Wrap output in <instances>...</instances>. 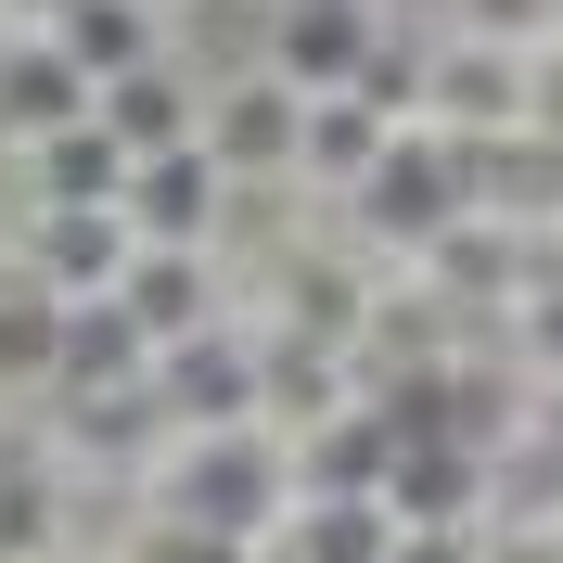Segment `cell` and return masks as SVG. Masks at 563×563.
Returning a JSON list of instances; mask_svg holds the SVG:
<instances>
[{
  "mask_svg": "<svg viewBox=\"0 0 563 563\" xmlns=\"http://www.w3.org/2000/svg\"><path fill=\"white\" fill-rule=\"evenodd\" d=\"M77 115H90V77H77L38 26H13L0 38V154H26V141L77 129Z\"/></svg>",
  "mask_w": 563,
  "mask_h": 563,
  "instance_id": "3957f363",
  "label": "cell"
},
{
  "mask_svg": "<svg viewBox=\"0 0 563 563\" xmlns=\"http://www.w3.org/2000/svg\"><path fill=\"white\" fill-rule=\"evenodd\" d=\"M192 103H206V77L154 52V65H129V77H103V90H90V129L141 167V154H179V141H192Z\"/></svg>",
  "mask_w": 563,
  "mask_h": 563,
  "instance_id": "7a4b0ae2",
  "label": "cell"
},
{
  "mask_svg": "<svg viewBox=\"0 0 563 563\" xmlns=\"http://www.w3.org/2000/svg\"><path fill=\"white\" fill-rule=\"evenodd\" d=\"M295 115H308V90H282L269 65L206 77V103H192V154H206L218 179H295Z\"/></svg>",
  "mask_w": 563,
  "mask_h": 563,
  "instance_id": "6da1fadb",
  "label": "cell"
}]
</instances>
